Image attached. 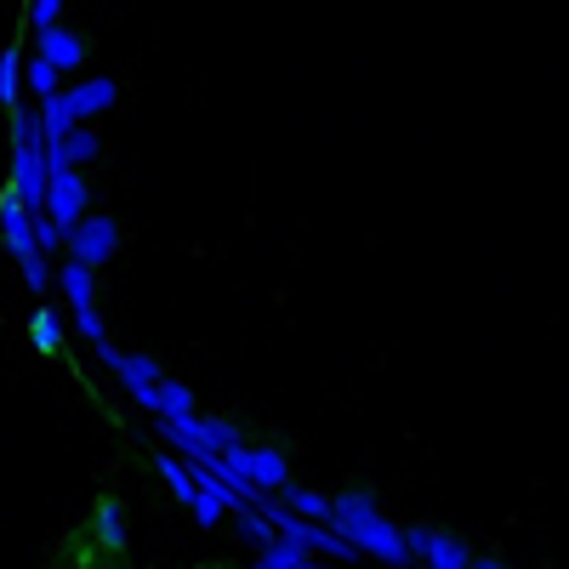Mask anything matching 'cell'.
<instances>
[{"label": "cell", "mask_w": 569, "mask_h": 569, "mask_svg": "<svg viewBox=\"0 0 569 569\" xmlns=\"http://www.w3.org/2000/svg\"><path fill=\"white\" fill-rule=\"evenodd\" d=\"M228 518H233V530H240L246 547H268L273 541V525H268L257 507H228Z\"/></svg>", "instance_id": "cell-20"}, {"label": "cell", "mask_w": 569, "mask_h": 569, "mask_svg": "<svg viewBox=\"0 0 569 569\" xmlns=\"http://www.w3.org/2000/svg\"><path fill=\"white\" fill-rule=\"evenodd\" d=\"M302 569H342V563H325V558H302Z\"/></svg>", "instance_id": "cell-25"}, {"label": "cell", "mask_w": 569, "mask_h": 569, "mask_svg": "<svg viewBox=\"0 0 569 569\" xmlns=\"http://www.w3.org/2000/svg\"><path fill=\"white\" fill-rule=\"evenodd\" d=\"M34 246H40V257H63V228L46 211H34Z\"/></svg>", "instance_id": "cell-22"}, {"label": "cell", "mask_w": 569, "mask_h": 569, "mask_svg": "<svg viewBox=\"0 0 569 569\" xmlns=\"http://www.w3.org/2000/svg\"><path fill=\"white\" fill-rule=\"evenodd\" d=\"M114 251H120V222L103 217V211H86V217L63 233V257H74V262H86V268L114 262Z\"/></svg>", "instance_id": "cell-5"}, {"label": "cell", "mask_w": 569, "mask_h": 569, "mask_svg": "<svg viewBox=\"0 0 569 569\" xmlns=\"http://www.w3.org/2000/svg\"><path fill=\"white\" fill-rule=\"evenodd\" d=\"M405 547H410V563H421V569H467L472 563V547L439 525H410Z\"/></svg>", "instance_id": "cell-7"}, {"label": "cell", "mask_w": 569, "mask_h": 569, "mask_svg": "<svg viewBox=\"0 0 569 569\" xmlns=\"http://www.w3.org/2000/svg\"><path fill=\"white\" fill-rule=\"evenodd\" d=\"M40 211L69 233V228L91 211V182H86V171H74V166H52V177H46V200H40Z\"/></svg>", "instance_id": "cell-6"}, {"label": "cell", "mask_w": 569, "mask_h": 569, "mask_svg": "<svg viewBox=\"0 0 569 569\" xmlns=\"http://www.w3.org/2000/svg\"><path fill=\"white\" fill-rule=\"evenodd\" d=\"M98 154H103V137H98V126H91V120L69 126L58 142H46V166H74V171H86Z\"/></svg>", "instance_id": "cell-10"}, {"label": "cell", "mask_w": 569, "mask_h": 569, "mask_svg": "<svg viewBox=\"0 0 569 569\" xmlns=\"http://www.w3.org/2000/svg\"><path fill=\"white\" fill-rule=\"evenodd\" d=\"M137 405H142V410H154V421H188V416L200 410V405H194V388L177 382V376H160L154 388H142Z\"/></svg>", "instance_id": "cell-11"}, {"label": "cell", "mask_w": 569, "mask_h": 569, "mask_svg": "<svg viewBox=\"0 0 569 569\" xmlns=\"http://www.w3.org/2000/svg\"><path fill=\"white\" fill-rule=\"evenodd\" d=\"M63 7H69V0H29V23L52 29V23H63Z\"/></svg>", "instance_id": "cell-23"}, {"label": "cell", "mask_w": 569, "mask_h": 569, "mask_svg": "<svg viewBox=\"0 0 569 569\" xmlns=\"http://www.w3.org/2000/svg\"><path fill=\"white\" fill-rule=\"evenodd\" d=\"M467 569H512V563H507V558H479V552H472V563H467Z\"/></svg>", "instance_id": "cell-24"}, {"label": "cell", "mask_w": 569, "mask_h": 569, "mask_svg": "<svg viewBox=\"0 0 569 569\" xmlns=\"http://www.w3.org/2000/svg\"><path fill=\"white\" fill-rule=\"evenodd\" d=\"M0 103L7 109L23 103V46H7V52H0Z\"/></svg>", "instance_id": "cell-17"}, {"label": "cell", "mask_w": 569, "mask_h": 569, "mask_svg": "<svg viewBox=\"0 0 569 569\" xmlns=\"http://www.w3.org/2000/svg\"><path fill=\"white\" fill-rule=\"evenodd\" d=\"M182 427V433L188 439H194V445H206V450H233V445H240L246 433H240V421H228V416H206V410H194V416H188V421H177Z\"/></svg>", "instance_id": "cell-12"}, {"label": "cell", "mask_w": 569, "mask_h": 569, "mask_svg": "<svg viewBox=\"0 0 569 569\" xmlns=\"http://www.w3.org/2000/svg\"><path fill=\"white\" fill-rule=\"evenodd\" d=\"M0 246H7V257L23 268V284L34 297L52 284V257H40V246H34V211L18 194H0Z\"/></svg>", "instance_id": "cell-2"}, {"label": "cell", "mask_w": 569, "mask_h": 569, "mask_svg": "<svg viewBox=\"0 0 569 569\" xmlns=\"http://www.w3.org/2000/svg\"><path fill=\"white\" fill-rule=\"evenodd\" d=\"M91 536H98V547H103V552H114V558H120V552L131 547V525H126V507H120L114 496H103V501H98V512H91Z\"/></svg>", "instance_id": "cell-13"}, {"label": "cell", "mask_w": 569, "mask_h": 569, "mask_svg": "<svg viewBox=\"0 0 569 569\" xmlns=\"http://www.w3.org/2000/svg\"><path fill=\"white\" fill-rule=\"evenodd\" d=\"M34 58H46L63 80H74L86 69V40L69 29V23H52V29H34Z\"/></svg>", "instance_id": "cell-8"}, {"label": "cell", "mask_w": 569, "mask_h": 569, "mask_svg": "<svg viewBox=\"0 0 569 569\" xmlns=\"http://www.w3.org/2000/svg\"><path fill=\"white\" fill-rule=\"evenodd\" d=\"M23 86H29L34 103H46V98H58V91H63V74L46 63V58H29V63H23Z\"/></svg>", "instance_id": "cell-19"}, {"label": "cell", "mask_w": 569, "mask_h": 569, "mask_svg": "<svg viewBox=\"0 0 569 569\" xmlns=\"http://www.w3.org/2000/svg\"><path fill=\"white\" fill-rule=\"evenodd\" d=\"M222 461L240 472L251 490H262V496H279L284 485H291V456H284L279 445H251V439H240L233 450H222Z\"/></svg>", "instance_id": "cell-4"}, {"label": "cell", "mask_w": 569, "mask_h": 569, "mask_svg": "<svg viewBox=\"0 0 569 569\" xmlns=\"http://www.w3.org/2000/svg\"><path fill=\"white\" fill-rule=\"evenodd\" d=\"M114 98H120V86H114L109 74H74V80H63V103H69L74 120H98V114H109Z\"/></svg>", "instance_id": "cell-9"}, {"label": "cell", "mask_w": 569, "mask_h": 569, "mask_svg": "<svg viewBox=\"0 0 569 569\" xmlns=\"http://www.w3.org/2000/svg\"><path fill=\"white\" fill-rule=\"evenodd\" d=\"M40 109V131H46V142H58L69 126H80L74 114H69V103H63V91H58V98H46V103H34Z\"/></svg>", "instance_id": "cell-21"}, {"label": "cell", "mask_w": 569, "mask_h": 569, "mask_svg": "<svg viewBox=\"0 0 569 569\" xmlns=\"http://www.w3.org/2000/svg\"><path fill=\"white\" fill-rule=\"evenodd\" d=\"M279 507L297 512V518H313V525H325V518H330V496H319V490H308V485H297V479L279 490Z\"/></svg>", "instance_id": "cell-15"}, {"label": "cell", "mask_w": 569, "mask_h": 569, "mask_svg": "<svg viewBox=\"0 0 569 569\" xmlns=\"http://www.w3.org/2000/svg\"><path fill=\"white\" fill-rule=\"evenodd\" d=\"M29 342H34V353H63L69 348V313H58L52 302H40L29 313Z\"/></svg>", "instance_id": "cell-14"}, {"label": "cell", "mask_w": 569, "mask_h": 569, "mask_svg": "<svg viewBox=\"0 0 569 569\" xmlns=\"http://www.w3.org/2000/svg\"><path fill=\"white\" fill-rule=\"evenodd\" d=\"M58 284H63V297H69V313H74V330L86 342H103L109 337V325H103V313H98V268H86V262H74V257H63L58 268Z\"/></svg>", "instance_id": "cell-3"}, {"label": "cell", "mask_w": 569, "mask_h": 569, "mask_svg": "<svg viewBox=\"0 0 569 569\" xmlns=\"http://www.w3.org/2000/svg\"><path fill=\"white\" fill-rule=\"evenodd\" d=\"M330 530H337L342 541H353L365 558L388 563V569H410V547H405V525H393V518L382 512V501H376V490H342L330 496Z\"/></svg>", "instance_id": "cell-1"}, {"label": "cell", "mask_w": 569, "mask_h": 569, "mask_svg": "<svg viewBox=\"0 0 569 569\" xmlns=\"http://www.w3.org/2000/svg\"><path fill=\"white\" fill-rule=\"evenodd\" d=\"M154 467H160V479H166V490L188 507V501H194V472H188V461L177 456V450H160L154 456Z\"/></svg>", "instance_id": "cell-16"}, {"label": "cell", "mask_w": 569, "mask_h": 569, "mask_svg": "<svg viewBox=\"0 0 569 569\" xmlns=\"http://www.w3.org/2000/svg\"><path fill=\"white\" fill-rule=\"evenodd\" d=\"M302 558H313V552H302L297 541H284V536H273L268 547H257L251 569H302Z\"/></svg>", "instance_id": "cell-18"}]
</instances>
